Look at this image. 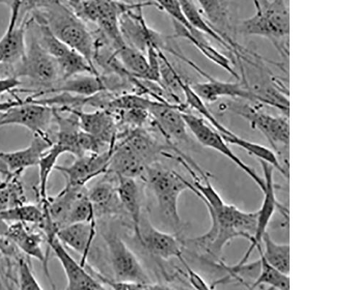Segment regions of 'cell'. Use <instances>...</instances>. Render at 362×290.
<instances>
[{"label": "cell", "mask_w": 362, "mask_h": 290, "mask_svg": "<svg viewBox=\"0 0 362 290\" xmlns=\"http://www.w3.org/2000/svg\"><path fill=\"white\" fill-rule=\"evenodd\" d=\"M259 9L255 15L241 21L237 33L244 36L268 39L282 56L288 57L290 34L289 9L286 0H258Z\"/></svg>", "instance_id": "cell-1"}, {"label": "cell", "mask_w": 362, "mask_h": 290, "mask_svg": "<svg viewBox=\"0 0 362 290\" xmlns=\"http://www.w3.org/2000/svg\"><path fill=\"white\" fill-rule=\"evenodd\" d=\"M35 12L41 16L59 40L79 52L96 68L94 63V36L88 31L85 22L71 8L66 6L60 0H55L47 7Z\"/></svg>", "instance_id": "cell-2"}, {"label": "cell", "mask_w": 362, "mask_h": 290, "mask_svg": "<svg viewBox=\"0 0 362 290\" xmlns=\"http://www.w3.org/2000/svg\"><path fill=\"white\" fill-rule=\"evenodd\" d=\"M211 226L204 234L208 240H214L206 253L219 260L225 246L233 240L243 238L251 242L255 235L258 211L245 212L236 207L225 204L218 211L207 209Z\"/></svg>", "instance_id": "cell-3"}, {"label": "cell", "mask_w": 362, "mask_h": 290, "mask_svg": "<svg viewBox=\"0 0 362 290\" xmlns=\"http://www.w3.org/2000/svg\"><path fill=\"white\" fill-rule=\"evenodd\" d=\"M146 6L158 8L155 2L134 4L124 0H86L72 10L84 22L96 23L104 38L117 50L127 44L120 32V17L130 11Z\"/></svg>", "instance_id": "cell-4"}, {"label": "cell", "mask_w": 362, "mask_h": 290, "mask_svg": "<svg viewBox=\"0 0 362 290\" xmlns=\"http://www.w3.org/2000/svg\"><path fill=\"white\" fill-rule=\"evenodd\" d=\"M144 179L156 198L160 215L178 231L181 227L178 200L181 194L189 190L188 180L157 163L147 167Z\"/></svg>", "instance_id": "cell-5"}, {"label": "cell", "mask_w": 362, "mask_h": 290, "mask_svg": "<svg viewBox=\"0 0 362 290\" xmlns=\"http://www.w3.org/2000/svg\"><path fill=\"white\" fill-rule=\"evenodd\" d=\"M229 108L246 120L250 126L259 130L267 139L277 157L288 156L290 126L288 116L268 114L247 104L232 102Z\"/></svg>", "instance_id": "cell-6"}, {"label": "cell", "mask_w": 362, "mask_h": 290, "mask_svg": "<svg viewBox=\"0 0 362 290\" xmlns=\"http://www.w3.org/2000/svg\"><path fill=\"white\" fill-rule=\"evenodd\" d=\"M103 238L107 245L114 280L145 285L153 284L136 255L117 233L107 232Z\"/></svg>", "instance_id": "cell-7"}, {"label": "cell", "mask_w": 362, "mask_h": 290, "mask_svg": "<svg viewBox=\"0 0 362 290\" xmlns=\"http://www.w3.org/2000/svg\"><path fill=\"white\" fill-rule=\"evenodd\" d=\"M15 76L27 78L42 85H52L59 81L60 75L58 64L42 46L37 36L33 35L31 41L27 45L25 54L21 62Z\"/></svg>", "instance_id": "cell-8"}, {"label": "cell", "mask_w": 362, "mask_h": 290, "mask_svg": "<svg viewBox=\"0 0 362 290\" xmlns=\"http://www.w3.org/2000/svg\"><path fill=\"white\" fill-rule=\"evenodd\" d=\"M183 117L187 128L203 146L215 150L229 158L241 170H243L258 185L261 191L264 192L265 189L264 180L261 178L254 170L232 151L228 144L217 130L212 126H209L203 118L194 114L185 111L183 112Z\"/></svg>", "instance_id": "cell-9"}, {"label": "cell", "mask_w": 362, "mask_h": 290, "mask_svg": "<svg viewBox=\"0 0 362 290\" xmlns=\"http://www.w3.org/2000/svg\"><path fill=\"white\" fill-rule=\"evenodd\" d=\"M174 55L185 61L202 76L207 79L206 82H198L191 85L192 88L204 102L215 103L220 98L230 97L240 98L253 102H259L257 95L252 87L246 81L226 82L223 81L205 73L186 56L175 52Z\"/></svg>", "instance_id": "cell-10"}, {"label": "cell", "mask_w": 362, "mask_h": 290, "mask_svg": "<svg viewBox=\"0 0 362 290\" xmlns=\"http://www.w3.org/2000/svg\"><path fill=\"white\" fill-rule=\"evenodd\" d=\"M197 2L206 21L230 45L237 59L245 61L246 53L249 52L235 40L237 25L230 0H197Z\"/></svg>", "instance_id": "cell-11"}, {"label": "cell", "mask_w": 362, "mask_h": 290, "mask_svg": "<svg viewBox=\"0 0 362 290\" xmlns=\"http://www.w3.org/2000/svg\"><path fill=\"white\" fill-rule=\"evenodd\" d=\"M53 120L52 107L36 103L29 96L22 104L0 115V127L20 126L31 131L34 135H45L48 134Z\"/></svg>", "instance_id": "cell-12"}, {"label": "cell", "mask_w": 362, "mask_h": 290, "mask_svg": "<svg viewBox=\"0 0 362 290\" xmlns=\"http://www.w3.org/2000/svg\"><path fill=\"white\" fill-rule=\"evenodd\" d=\"M264 173V180L265 182V189L264 193V200L260 209L258 211L257 226L255 235L251 241V245L247 253L239 262L233 267H227L226 270L233 277L235 272L241 267L247 264L248 259L257 245L262 243V238L266 232L269 223L273 217L277 208L281 209V205L276 199L274 183V168L267 163L259 161Z\"/></svg>", "instance_id": "cell-13"}, {"label": "cell", "mask_w": 362, "mask_h": 290, "mask_svg": "<svg viewBox=\"0 0 362 290\" xmlns=\"http://www.w3.org/2000/svg\"><path fill=\"white\" fill-rule=\"evenodd\" d=\"M115 145L99 153L76 158L69 166L57 165L54 170L63 174L67 185L85 187L90 181L107 173Z\"/></svg>", "instance_id": "cell-14"}, {"label": "cell", "mask_w": 362, "mask_h": 290, "mask_svg": "<svg viewBox=\"0 0 362 290\" xmlns=\"http://www.w3.org/2000/svg\"><path fill=\"white\" fill-rule=\"evenodd\" d=\"M138 241L150 254L161 260L177 258L181 263L185 260L183 255L185 241L175 235L159 230L143 215Z\"/></svg>", "instance_id": "cell-15"}, {"label": "cell", "mask_w": 362, "mask_h": 290, "mask_svg": "<svg viewBox=\"0 0 362 290\" xmlns=\"http://www.w3.org/2000/svg\"><path fill=\"white\" fill-rule=\"evenodd\" d=\"M148 111L153 124L168 144H173V141L185 143L189 141L188 128L183 117L185 108L182 105L153 101Z\"/></svg>", "instance_id": "cell-16"}, {"label": "cell", "mask_w": 362, "mask_h": 290, "mask_svg": "<svg viewBox=\"0 0 362 290\" xmlns=\"http://www.w3.org/2000/svg\"><path fill=\"white\" fill-rule=\"evenodd\" d=\"M45 238L49 248L54 252L66 274L67 278L66 289H107L90 273L86 267L77 262L65 245L57 238V234L51 233Z\"/></svg>", "instance_id": "cell-17"}, {"label": "cell", "mask_w": 362, "mask_h": 290, "mask_svg": "<svg viewBox=\"0 0 362 290\" xmlns=\"http://www.w3.org/2000/svg\"><path fill=\"white\" fill-rule=\"evenodd\" d=\"M59 112H71L78 118L81 130L98 139L105 148L117 142V121L108 110L86 112L79 108H56Z\"/></svg>", "instance_id": "cell-18"}, {"label": "cell", "mask_w": 362, "mask_h": 290, "mask_svg": "<svg viewBox=\"0 0 362 290\" xmlns=\"http://www.w3.org/2000/svg\"><path fill=\"white\" fill-rule=\"evenodd\" d=\"M143 8L130 11L120 17L119 28L123 38L128 45L144 53L150 45L163 50L166 45L160 35L146 25L142 14Z\"/></svg>", "instance_id": "cell-19"}, {"label": "cell", "mask_w": 362, "mask_h": 290, "mask_svg": "<svg viewBox=\"0 0 362 290\" xmlns=\"http://www.w3.org/2000/svg\"><path fill=\"white\" fill-rule=\"evenodd\" d=\"M53 144L48 134H35L31 144L25 149L11 152H0V161L10 173L22 174L28 168L37 166L42 155Z\"/></svg>", "instance_id": "cell-20"}, {"label": "cell", "mask_w": 362, "mask_h": 290, "mask_svg": "<svg viewBox=\"0 0 362 290\" xmlns=\"http://www.w3.org/2000/svg\"><path fill=\"white\" fill-rule=\"evenodd\" d=\"M97 235V221L75 223L57 231V237L65 246L81 255L80 263L86 267Z\"/></svg>", "instance_id": "cell-21"}, {"label": "cell", "mask_w": 362, "mask_h": 290, "mask_svg": "<svg viewBox=\"0 0 362 290\" xmlns=\"http://www.w3.org/2000/svg\"><path fill=\"white\" fill-rule=\"evenodd\" d=\"M26 224L14 222L8 226L6 236L16 245L18 250L30 257L37 259L42 263L45 272L54 287L48 269V256L45 254L42 244L44 238L42 234L30 231Z\"/></svg>", "instance_id": "cell-22"}, {"label": "cell", "mask_w": 362, "mask_h": 290, "mask_svg": "<svg viewBox=\"0 0 362 290\" xmlns=\"http://www.w3.org/2000/svg\"><path fill=\"white\" fill-rule=\"evenodd\" d=\"M107 91L105 77L100 75L80 74L59 81L57 85L45 91H37L32 96L37 98L48 94L66 93L81 97H92Z\"/></svg>", "instance_id": "cell-23"}, {"label": "cell", "mask_w": 362, "mask_h": 290, "mask_svg": "<svg viewBox=\"0 0 362 290\" xmlns=\"http://www.w3.org/2000/svg\"><path fill=\"white\" fill-rule=\"evenodd\" d=\"M104 175L103 180L88 190V197L93 203L97 218L99 216L115 215L122 211L124 212L117 194L116 175L112 178L110 172Z\"/></svg>", "instance_id": "cell-24"}, {"label": "cell", "mask_w": 362, "mask_h": 290, "mask_svg": "<svg viewBox=\"0 0 362 290\" xmlns=\"http://www.w3.org/2000/svg\"><path fill=\"white\" fill-rule=\"evenodd\" d=\"M147 167L122 139L115 145L107 172L136 180L144 178Z\"/></svg>", "instance_id": "cell-25"}, {"label": "cell", "mask_w": 362, "mask_h": 290, "mask_svg": "<svg viewBox=\"0 0 362 290\" xmlns=\"http://www.w3.org/2000/svg\"><path fill=\"white\" fill-rule=\"evenodd\" d=\"M53 108L54 120L57 124V140L54 143L62 148L65 153H71L76 158L83 156L79 146L81 129L76 116L71 112L63 116L56 108Z\"/></svg>", "instance_id": "cell-26"}, {"label": "cell", "mask_w": 362, "mask_h": 290, "mask_svg": "<svg viewBox=\"0 0 362 290\" xmlns=\"http://www.w3.org/2000/svg\"><path fill=\"white\" fill-rule=\"evenodd\" d=\"M117 179V190L125 213L131 219L136 240L139 238L140 224L142 217L140 190L136 180L120 176Z\"/></svg>", "instance_id": "cell-27"}, {"label": "cell", "mask_w": 362, "mask_h": 290, "mask_svg": "<svg viewBox=\"0 0 362 290\" xmlns=\"http://www.w3.org/2000/svg\"><path fill=\"white\" fill-rule=\"evenodd\" d=\"M30 21L23 20L12 29H7L0 39V64L21 62L26 51V31Z\"/></svg>", "instance_id": "cell-28"}, {"label": "cell", "mask_w": 362, "mask_h": 290, "mask_svg": "<svg viewBox=\"0 0 362 290\" xmlns=\"http://www.w3.org/2000/svg\"><path fill=\"white\" fill-rule=\"evenodd\" d=\"M173 21L175 37L187 40L206 57L209 60L223 69L237 80H240L239 75L231 66L228 58L211 45L204 35L195 37L184 26L174 21Z\"/></svg>", "instance_id": "cell-29"}, {"label": "cell", "mask_w": 362, "mask_h": 290, "mask_svg": "<svg viewBox=\"0 0 362 290\" xmlns=\"http://www.w3.org/2000/svg\"><path fill=\"white\" fill-rule=\"evenodd\" d=\"M222 137L228 144L236 145V146L244 149L250 154L256 156L259 161H264L277 169L284 178H288V172L281 166L274 151L263 146L262 144L240 138L234 133Z\"/></svg>", "instance_id": "cell-30"}, {"label": "cell", "mask_w": 362, "mask_h": 290, "mask_svg": "<svg viewBox=\"0 0 362 290\" xmlns=\"http://www.w3.org/2000/svg\"><path fill=\"white\" fill-rule=\"evenodd\" d=\"M259 254V273L250 289H253L261 285H267L271 288L281 290L290 289V279L286 274L267 262L262 254V247L259 244L256 247Z\"/></svg>", "instance_id": "cell-31"}, {"label": "cell", "mask_w": 362, "mask_h": 290, "mask_svg": "<svg viewBox=\"0 0 362 290\" xmlns=\"http://www.w3.org/2000/svg\"><path fill=\"white\" fill-rule=\"evenodd\" d=\"M115 52L119 62L131 76L139 79H147L148 63L144 52L127 44Z\"/></svg>", "instance_id": "cell-32"}, {"label": "cell", "mask_w": 362, "mask_h": 290, "mask_svg": "<svg viewBox=\"0 0 362 290\" xmlns=\"http://www.w3.org/2000/svg\"><path fill=\"white\" fill-rule=\"evenodd\" d=\"M181 8L189 23L203 35L213 38L230 52L234 54V51L230 45L211 26L203 15L197 9L192 0H178Z\"/></svg>", "instance_id": "cell-33"}, {"label": "cell", "mask_w": 362, "mask_h": 290, "mask_svg": "<svg viewBox=\"0 0 362 290\" xmlns=\"http://www.w3.org/2000/svg\"><path fill=\"white\" fill-rule=\"evenodd\" d=\"M262 243L264 246V250L262 248V254L267 262L281 272L289 275L290 245L276 243L271 238L267 231L264 234Z\"/></svg>", "instance_id": "cell-34"}, {"label": "cell", "mask_w": 362, "mask_h": 290, "mask_svg": "<svg viewBox=\"0 0 362 290\" xmlns=\"http://www.w3.org/2000/svg\"><path fill=\"white\" fill-rule=\"evenodd\" d=\"M181 88H182L183 95L185 98L186 107L192 108L201 115L203 119L209 122L210 125L222 136L230 135L233 133L216 119L214 114L206 105L205 102L192 88L190 83L183 80L181 81Z\"/></svg>", "instance_id": "cell-35"}, {"label": "cell", "mask_w": 362, "mask_h": 290, "mask_svg": "<svg viewBox=\"0 0 362 290\" xmlns=\"http://www.w3.org/2000/svg\"><path fill=\"white\" fill-rule=\"evenodd\" d=\"M64 151L54 142L52 146L41 157L38 163L39 166V197L41 202L47 199V184L51 173L54 170L57 162L60 156L64 154Z\"/></svg>", "instance_id": "cell-36"}, {"label": "cell", "mask_w": 362, "mask_h": 290, "mask_svg": "<svg viewBox=\"0 0 362 290\" xmlns=\"http://www.w3.org/2000/svg\"><path fill=\"white\" fill-rule=\"evenodd\" d=\"M45 214L41 207L33 204H24L0 212V220L6 222L13 221L33 224L41 226Z\"/></svg>", "instance_id": "cell-37"}, {"label": "cell", "mask_w": 362, "mask_h": 290, "mask_svg": "<svg viewBox=\"0 0 362 290\" xmlns=\"http://www.w3.org/2000/svg\"><path fill=\"white\" fill-rule=\"evenodd\" d=\"M21 175L11 173L7 185L0 190V212L24 204V191L19 182Z\"/></svg>", "instance_id": "cell-38"}, {"label": "cell", "mask_w": 362, "mask_h": 290, "mask_svg": "<svg viewBox=\"0 0 362 290\" xmlns=\"http://www.w3.org/2000/svg\"><path fill=\"white\" fill-rule=\"evenodd\" d=\"M153 1L158 8L165 11L173 21L184 26L192 35L197 37L202 34L195 30L189 23L178 0H153Z\"/></svg>", "instance_id": "cell-39"}, {"label": "cell", "mask_w": 362, "mask_h": 290, "mask_svg": "<svg viewBox=\"0 0 362 290\" xmlns=\"http://www.w3.org/2000/svg\"><path fill=\"white\" fill-rule=\"evenodd\" d=\"M16 260L18 289L21 290H43V287L33 272L28 260L19 256Z\"/></svg>", "instance_id": "cell-40"}, {"label": "cell", "mask_w": 362, "mask_h": 290, "mask_svg": "<svg viewBox=\"0 0 362 290\" xmlns=\"http://www.w3.org/2000/svg\"><path fill=\"white\" fill-rule=\"evenodd\" d=\"M187 270V277L190 284L194 288L199 289H209L210 286L196 272H194L186 262V260L182 263Z\"/></svg>", "instance_id": "cell-41"}, {"label": "cell", "mask_w": 362, "mask_h": 290, "mask_svg": "<svg viewBox=\"0 0 362 290\" xmlns=\"http://www.w3.org/2000/svg\"><path fill=\"white\" fill-rule=\"evenodd\" d=\"M21 83L19 78L15 76L0 79V95L6 93H13Z\"/></svg>", "instance_id": "cell-42"}, {"label": "cell", "mask_w": 362, "mask_h": 290, "mask_svg": "<svg viewBox=\"0 0 362 290\" xmlns=\"http://www.w3.org/2000/svg\"><path fill=\"white\" fill-rule=\"evenodd\" d=\"M25 100L16 98L14 100L0 102V112L3 113L10 110L11 108L19 105L24 103Z\"/></svg>", "instance_id": "cell-43"}, {"label": "cell", "mask_w": 362, "mask_h": 290, "mask_svg": "<svg viewBox=\"0 0 362 290\" xmlns=\"http://www.w3.org/2000/svg\"><path fill=\"white\" fill-rule=\"evenodd\" d=\"M84 1H86V0H69V4L70 8H73Z\"/></svg>", "instance_id": "cell-44"}, {"label": "cell", "mask_w": 362, "mask_h": 290, "mask_svg": "<svg viewBox=\"0 0 362 290\" xmlns=\"http://www.w3.org/2000/svg\"><path fill=\"white\" fill-rule=\"evenodd\" d=\"M0 173L4 174V175H6V177L11 174L6 166H0Z\"/></svg>", "instance_id": "cell-45"}, {"label": "cell", "mask_w": 362, "mask_h": 290, "mask_svg": "<svg viewBox=\"0 0 362 290\" xmlns=\"http://www.w3.org/2000/svg\"><path fill=\"white\" fill-rule=\"evenodd\" d=\"M8 177L7 176L6 180H4L1 183H0V190L4 188V187H6L8 184Z\"/></svg>", "instance_id": "cell-46"}, {"label": "cell", "mask_w": 362, "mask_h": 290, "mask_svg": "<svg viewBox=\"0 0 362 290\" xmlns=\"http://www.w3.org/2000/svg\"><path fill=\"white\" fill-rule=\"evenodd\" d=\"M4 180H2L1 179H0V183H1Z\"/></svg>", "instance_id": "cell-47"}]
</instances>
